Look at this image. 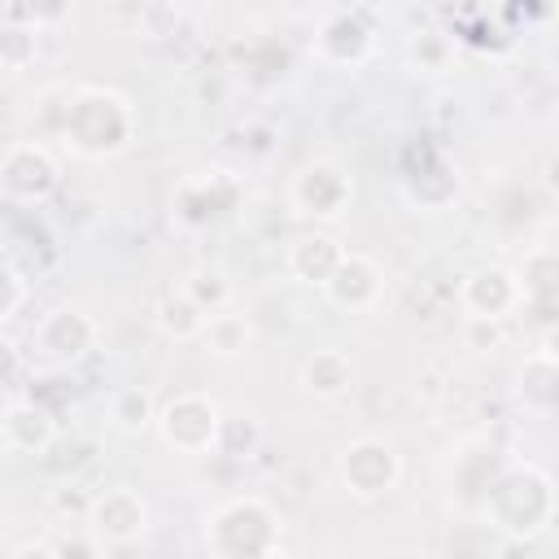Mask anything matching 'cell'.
<instances>
[{
	"label": "cell",
	"mask_w": 559,
	"mask_h": 559,
	"mask_svg": "<svg viewBox=\"0 0 559 559\" xmlns=\"http://www.w3.org/2000/svg\"><path fill=\"white\" fill-rule=\"evenodd\" d=\"M192 428H197L201 441L210 445L214 432H218V411H214V402H205V397H197V393H183L179 402H170V406L162 411V432H166L170 445L188 450V432H192Z\"/></svg>",
	"instance_id": "obj_2"
},
{
	"label": "cell",
	"mask_w": 559,
	"mask_h": 559,
	"mask_svg": "<svg viewBox=\"0 0 559 559\" xmlns=\"http://www.w3.org/2000/svg\"><path fill=\"white\" fill-rule=\"evenodd\" d=\"M17 301H22V284L13 280L9 266H0V319H9L17 310Z\"/></svg>",
	"instance_id": "obj_12"
},
{
	"label": "cell",
	"mask_w": 559,
	"mask_h": 559,
	"mask_svg": "<svg viewBox=\"0 0 559 559\" xmlns=\"http://www.w3.org/2000/svg\"><path fill=\"white\" fill-rule=\"evenodd\" d=\"M4 437L13 445H26V450H39L48 441V415L39 406H13L4 415Z\"/></svg>",
	"instance_id": "obj_9"
},
{
	"label": "cell",
	"mask_w": 559,
	"mask_h": 559,
	"mask_svg": "<svg viewBox=\"0 0 559 559\" xmlns=\"http://www.w3.org/2000/svg\"><path fill=\"white\" fill-rule=\"evenodd\" d=\"M96 328L83 319V310H57L44 328H39V349L52 358V362H70L79 354H87Z\"/></svg>",
	"instance_id": "obj_4"
},
{
	"label": "cell",
	"mask_w": 559,
	"mask_h": 559,
	"mask_svg": "<svg viewBox=\"0 0 559 559\" xmlns=\"http://www.w3.org/2000/svg\"><path fill=\"white\" fill-rule=\"evenodd\" d=\"M96 520H100V528H109V533L144 528V502H140L135 493H127V489H114L109 498H100Z\"/></svg>",
	"instance_id": "obj_8"
},
{
	"label": "cell",
	"mask_w": 559,
	"mask_h": 559,
	"mask_svg": "<svg viewBox=\"0 0 559 559\" xmlns=\"http://www.w3.org/2000/svg\"><path fill=\"white\" fill-rule=\"evenodd\" d=\"M288 262H293V271L297 275H306V280H328L332 275V266L341 262V249L328 240V236H306V240H297L293 245V253H288Z\"/></svg>",
	"instance_id": "obj_6"
},
{
	"label": "cell",
	"mask_w": 559,
	"mask_h": 559,
	"mask_svg": "<svg viewBox=\"0 0 559 559\" xmlns=\"http://www.w3.org/2000/svg\"><path fill=\"white\" fill-rule=\"evenodd\" d=\"M341 467H345V480H349L358 493H380V489L397 476V459H393V450H389V445H376V441H358V445H349L345 459H341Z\"/></svg>",
	"instance_id": "obj_3"
},
{
	"label": "cell",
	"mask_w": 559,
	"mask_h": 559,
	"mask_svg": "<svg viewBox=\"0 0 559 559\" xmlns=\"http://www.w3.org/2000/svg\"><path fill=\"white\" fill-rule=\"evenodd\" d=\"M293 201L301 214H319V218H332L341 214V205L349 201V179L328 166V162H314L297 175V188H293Z\"/></svg>",
	"instance_id": "obj_1"
},
{
	"label": "cell",
	"mask_w": 559,
	"mask_h": 559,
	"mask_svg": "<svg viewBox=\"0 0 559 559\" xmlns=\"http://www.w3.org/2000/svg\"><path fill=\"white\" fill-rule=\"evenodd\" d=\"M162 328H166V332H179V336H188V332L201 328V306L192 301V293L166 297V306H162Z\"/></svg>",
	"instance_id": "obj_11"
},
{
	"label": "cell",
	"mask_w": 559,
	"mask_h": 559,
	"mask_svg": "<svg viewBox=\"0 0 559 559\" xmlns=\"http://www.w3.org/2000/svg\"><path fill=\"white\" fill-rule=\"evenodd\" d=\"M349 384V362L336 354V349H323L306 362V389L319 393V397H336L341 389Z\"/></svg>",
	"instance_id": "obj_7"
},
{
	"label": "cell",
	"mask_w": 559,
	"mask_h": 559,
	"mask_svg": "<svg viewBox=\"0 0 559 559\" xmlns=\"http://www.w3.org/2000/svg\"><path fill=\"white\" fill-rule=\"evenodd\" d=\"M205 336H210V345L218 354H240L249 345V323L236 319V314H214L210 328H205Z\"/></svg>",
	"instance_id": "obj_10"
},
{
	"label": "cell",
	"mask_w": 559,
	"mask_h": 559,
	"mask_svg": "<svg viewBox=\"0 0 559 559\" xmlns=\"http://www.w3.org/2000/svg\"><path fill=\"white\" fill-rule=\"evenodd\" d=\"M328 284V297L336 301V306H371L376 301V293H380V275H376V266L367 262V258H345L341 253V262L332 266V275L323 280Z\"/></svg>",
	"instance_id": "obj_5"
}]
</instances>
